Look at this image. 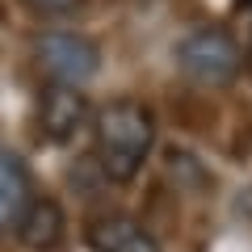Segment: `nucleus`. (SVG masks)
<instances>
[{"label":"nucleus","mask_w":252,"mask_h":252,"mask_svg":"<svg viewBox=\"0 0 252 252\" xmlns=\"http://www.w3.org/2000/svg\"><path fill=\"white\" fill-rule=\"evenodd\" d=\"M93 252H160V240L130 215H101L89 223Z\"/></svg>","instance_id":"obj_5"},{"label":"nucleus","mask_w":252,"mask_h":252,"mask_svg":"<svg viewBox=\"0 0 252 252\" xmlns=\"http://www.w3.org/2000/svg\"><path fill=\"white\" fill-rule=\"evenodd\" d=\"M34 55L46 80L59 89H84L101 72V46L76 30H46L34 42Z\"/></svg>","instance_id":"obj_3"},{"label":"nucleus","mask_w":252,"mask_h":252,"mask_svg":"<svg viewBox=\"0 0 252 252\" xmlns=\"http://www.w3.org/2000/svg\"><path fill=\"white\" fill-rule=\"evenodd\" d=\"M30 202H34L30 168H26L13 152H0V231L17 227Z\"/></svg>","instance_id":"obj_6"},{"label":"nucleus","mask_w":252,"mask_h":252,"mask_svg":"<svg viewBox=\"0 0 252 252\" xmlns=\"http://www.w3.org/2000/svg\"><path fill=\"white\" fill-rule=\"evenodd\" d=\"M156 147V114L143 101L118 97L93 118V152L109 181H135Z\"/></svg>","instance_id":"obj_1"},{"label":"nucleus","mask_w":252,"mask_h":252,"mask_svg":"<svg viewBox=\"0 0 252 252\" xmlns=\"http://www.w3.org/2000/svg\"><path fill=\"white\" fill-rule=\"evenodd\" d=\"M177 67L185 80L202 84V89H219V84H231L240 76V42H235L227 30L219 26H202V30H189L185 38L177 42Z\"/></svg>","instance_id":"obj_2"},{"label":"nucleus","mask_w":252,"mask_h":252,"mask_svg":"<svg viewBox=\"0 0 252 252\" xmlns=\"http://www.w3.org/2000/svg\"><path fill=\"white\" fill-rule=\"evenodd\" d=\"M63 210L55 206L51 198H34L26 206V215H21V223H17V231H21V240L30 244V248H38V252H51L55 244L63 240Z\"/></svg>","instance_id":"obj_7"},{"label":"nucleus","mask_w":252,"mask_h":252,"mask_svg":"<svg viewBox=\"0 0 252 252\" xmlns=\"http://www.w3.org/2000/svg\"><path fill=\"white\" fill-rule=\"evenodd\" d=\"M38 126H42V135L55 139V143L76 139V130L89 126V97L80 89H59V84H51L42 93V101H38Z\"/></svg>","instance_id":"obj_4"},{"label":"nucleus","mask_w":252,"mask_h":252,"mask_svg":"<svg viewBox=\"0 0 252 252\" xmlns=\"http://www.w3.org/2000/svg\"><path fill=\"white\" fill-rule=\"evenodd\" d=\"M30 9H38V13H46V17H63V13H72L80 0H26Z\"/></svg>","instance_id":"obj_8"},{"label":"nucleus","mask_w":252,"mask_h":252,"mask_svg":"<svg viewBox=\"0 0 252 252\" xmlns=\"http://www.w3.org/2000/svg\"><path fill=\"white\" fill-rule=\"evenodd\" d=\"M240 4H244V9H252V0H240Z\"/></svg>","instance_id":"obj_9"}]
</instances>
